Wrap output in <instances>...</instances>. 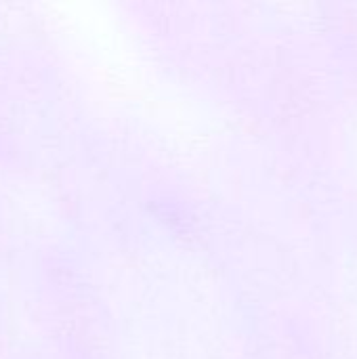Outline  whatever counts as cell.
<instances>
[]
</instances>
